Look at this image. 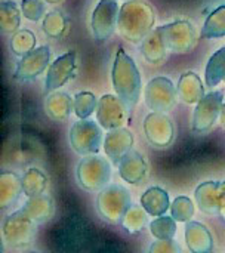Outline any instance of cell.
Wrapping results in <instances>:
<instances>
[{"label":"cell","instance_id":"1","mask_svg":"<svg viewBox=\"0 0 225 253\" xmlns=\"http://www.w3.org/2000/svg\"><path fill=\"white\" fill-rule=\"evenodd\" d=\"M111 83L116 95L132 111L141 98L142 82L135 61L120 47L111 68Z\"/></svg>","mask_w":225,"mask_h":253},{"label":"cell","instance_id":"2","mask_svg":"<svg viewBox=\"0 0 225 253\" xmlns=\"http://www.w3.org/2000/svg\"><path fill=\"white\" fill-rule=\"evenodd\" d=\"M154 21V10L148 3L142 0H131L122 6L117 27L126 40L139 43L151 33Z\"/></svg>","mask_w":225,"mask_h":253},{"label":"cell","instance_id":"3","mask_svg":"<svg viewBox=\"0 0 225 253\" xmlns=\"http://www.w3.org/2000/svg\"><path fill=\"white\" fill-rule=\"evenodd\" d=\"M79 185L90 193L104 190L111 179V163L98 154L85 156L76 170Z\"/></svg>","mask_w":225,"mask_h":253},{"label":"cell","instance_id":"4","mask_svg":"<svg viewBox=\"0 0 225 253\" xmlns=\"http://www.w3.org/2000/svg\"><path fill=\"white\" fill-rule=\"evenodd\" d=\"M132 206V199L128 190L119 184L107 185L98 193L96 211L99 216L110 224H120L126 211Z\"/></svg>","mask_w":225,"mask_h":253},{"label":"cell","instance_id":"5","mask_svg":"<svg viewBox=\"0 0 225 253\" xmlns=\"http://www.w3.org/2000/svg\"><path fill=\"white\" fill-rule=\"evenodd\" d=\"M68 139H70L71 148L77 154L80 156L98 154L101 150V145L104 144L102 127L95 120L79 119L70 127Z\"/></svg>","mask_w":225,"mask_h":253},{"label":"cell","instance_id":"6","mask_svg":"<svg viewBox=\"0 0 225 253\" xmlns=\"http://www.w3.org/2000/svg\"><path fill=\"white\" fill-rule=\"evenodd\" d=\"M3 239L10 248H25L33 243L36 236V222H33L24 211H16L4 218L1 227Z\"/></svg>","mask_w":225,"mask_h":253},{"label":"cell","instance_id":"7","mask_svg":"<svg viewBox=\"0 0 225 253\" xmlns=\"http://www.w3.org/2000/svg\"><path fill=\"white\" fill-rule=\"evenodd\" d=\"M224 104V92L212 90L206 93L194 108L191 129L194 133H208L221 116V108Z\"/></svg>","mask_w":225,"mask_h":253},{"label":"cell","instance_id":"8","mask_svg":"<svg viewBox=\"0 0 225 253\" xmlns=\"http://www.w3.org/2000/svg\"><path fill=\"white\" fill-rule=\"evenodd\" d=\"M178 90L177 86L168 77L151 79L144 89V101L151 111L166 113L177 104Z\"/></svg>","mask_w":225,"mask_h":253},{"label":"cell","instance_id":"9","mask_svg":"<svg viewBox=\"0 0 225 253\" xmlns=\"http://www.w3.org/2000/svg\"><path fill=\"white\" fill-rule=\"evenodd\" d=\"M142 129L147 141L154 148H168L175 139V126L166 113L151 111L147 114L142 123Z\"/></svg>","mask_w":225,"mask_h":253},{"label":"cell","instance_id":"10","mask_svg":"<svg viewBox=\"0 0 225 253\" xmlns=\"http://www.w3.org/2000/svg\"><path fill=\"white\" fill-rule=\"evenodd\" d=\"M128 116L129 110L117 95L105 93L99 98L96 108V122L102 129L111 130L117 127H125V125L128 123Z\"/></svg>","mask_w":225,"mask_h":253},{"label":"cell","instance_id":"11","mask_svg":"<svg viewBox=\"0 0 225 253\" xmlns=\"http://www.w3.org/2000/svg\"><path fill=\"white\" fill-rule=\"evenodd\" d=\"M162 33H163L168 49L175 53L191 52L197 42L196 30L187 21H178V22L163 25Z\"/></svg>","mask_w":225,"mask_h":253},{"label":"cell","instance_id":"12","mask_svg":"<svg viewBox=\"0 0 225 253\" xmlns=\"http://www.w3.org/2000/svg\"><path fill=\"white\" fill-rule=\"evenodd\" d=\"M76 74V52L70 50L56 58L47 68L45 77V92L50 93L61 89Z\"/></svg>","mask_w":225,"mask_h":253},{"label":"cell","instance_id":"13","mask_svg":"<svg viewBox=\"0 0 225 253\" xmlns=\"http://www.w3.org/2000/svg\"><path fill=\"white\" fill-rule=\"evenodd\" d=\"M119 21V6L114 0H101L92 15V30L98 42L111 37Z\"/></svg>","mask_w":225,"mask_h":253},{"label":"cell","instance_id":"14","mask_svg":"<svg viewBox=\"0 0 225 253\" xmlns=\"http://www.w3.org/2000/svg\"><path fill=\"white\" fill-rule=\"evenodd\" d=\"M50 61V49L47 46H40L30 53L24 55L21 61L16 64L13 71V79L18 82H28L40 74L47 68Z\"/></svg>","mask_w":225,"mask_h":253},{"label":"cell","instance_id":"15","mask_svg":"<svg viewBox=\"0 0 225 253\" xmlns=\"http://www.w3.org/2000/svg\"><path fill=\"white\" fill-rule=\"evenodd\" d=\"M134 141V133L128 127H117L108 130L102 144L107 159L113 165L119 166L122 159L132 150Z\"/></svg>","mask_w":225,"mask_h":253},{"label":"cell","instance_id":"16","mask_svg":"<svg viewBox=\"0 0 225 253\" xmlns=\"http://www.w3.org/2000/svg\"><path fill=\"white\" fill-rule=\"evenodd\" d=\"M119 173L125 182L138 185L145 179L148 173V165L139 151L131 150L119 163Z\"/></svg>","mask_w":225,"mask_h":253},{"label":"cell","instance_id":"17","mask_svg":"<svg viewBox=\"0 0 225 253\" xmlns=\"http://www.w3.org/2000/svg\"><path fill=\"white\" fill-rule=\"evenodd\" d=\"M194 199L200 208V211L206 215H218L220 205L223 199L221 182L218 181H208L200 184L196 188Z\"/></svg>","mask_w":225,"mask_h":253},{"label":"cell","instance_id":"18","mask_svg":"<svg viewBox=\"0 0 225 253\" xmlns=\"http://www.w3.org/2000/svg\"><path fill=\"white\" fill-rule=\"evenodd\" d=\"M185 243L191 253H214V239L209 230L196 221L185 224Z\"/></svg>","mask_w":225,"mask_h":253},{"label":"cell","instance_id":"19","mask_svg":"<svg viewBox=\"0 0 225 253\" xmlns=\"http://www.w3.org/2000/svg\"><path fill=\"white\" fill-rule=\"evenodd\" d=\"M45 111L53 122H65L74 111V98L67 92H50L45 99Z\"/></svg>","mask_w":225,"mask_h":253},{"label":"cell","instance_id":"20","mask_svg":"<svg viewBox=\"0 0 225 253\" xmlns=\"http://www.w3.org/2000/svg\"><path fill=\"white\" fill-rule=\"evenodd\" d=\"M177 90H178V98L188 105L197 104L206 95L202 79L193 71H185L181 74L177 84Z\"/></svg>","mask_w":225,"mask_h":253},{"label":"cell","instance_id":"21","mask_svg":"<svg viewBox=\"0 0 225 253\" xmlns=\"http://www.w3.org/2000/svg\"><path fill=\"white\" fill-rule=\"evenodd\" d=\"M168 52V46L162 33V27L151 31L141 43V53L144 55L145 61L151 65H159L165 61Z\"/></svg>","mask_w":225,"mask_h":253},{"label":"cell","instance_id":"22","mask_svg":"<svg viewBox=\"0 0 225 253\" xmlns=\"http://www.w3.org/2000/svg\"><path fill=\"white\" fill-rule=\"evenodd\" d=\"M22 193H24L22 178H19L13 172H1L0 175V209L6 211L10 206H13Z\"/></svg>","mask_w":225,"mask_h":253},{"label":"cell","instance_id":"23","mask_svg":"<svg viewBox=\"0 0 225 253\" xmlns=\"http://www.w3.org/2000/svg\"><path fill=\"white\" fill-rule=\"evenodd\" d=\"M24 213L36 224H42L49 221L53 216V202L49 196L40 194L34 197H28V200L22 206Z\"/></svg>","mask_w":225,"mask_h":253},{"label":"cell","instance_id":"24","mask_svg":"<svg viewBox=\"0 0 225 253\" xmlns=\"http://www.w3.org/2000/svg\"><path fill=\"white\" fill-rule=\"evenodd\" d=\"M141 206L150 216H163L171 209L169 194L160 187H151L141 196Z\"/></svg>","mask_w":225,"mask_h":253},{"label":"cell","instance_id":"25","mask_svg":"<svg viewBox=\"0 0 225 253\" xmlns=\"http://www.w3.org/2000/svg\"><path fill=\"white\" fill-rule=\"evenodd\" d=\"M225 74V46L217 50L208 61L205 70V83L208 87H215L224 80Z\"/></svg>","mask_w":225,"mask_h":253},{"label":"cell","instance_id":"26","mask_svg":"<svg viewBox=\"0 0 225 253\" xmlns=\"http://www.w3.org/2000/svg\"><path fill=\"white\" fill-rule=\"evenodd\" d=\"M47 188V178L46 175L37 169V168H30L24 176H22V190L27 197H34L45 194Z\"/></svg>","mask_w":225,"mask_h":253},{"label":"cell","instance_id":"27","mask_svg":"<svg viewBox=\"0 0 225 253\" xmlns=\"http://www.w3.org/2000/svg\"><path fill=\"white\" fill-rule=\"evenodd\" d=\"M148 224V213L147 211L139 205H132L126 213L122 218L120 225L131 234H136L141 233L144 230V227Z\"/></svg>","mask_w":225,"mask_h":253},{"label":"cell","instance_id":"28","mask_svg":"<svg viewBox=\"0 0 225 253\" xmlns=\"http://www.w3.org/2000/svg\"><path fill=\"white\" fill-rule=\"evenodd\" d=\"M225 36V4L217 7L202 28V39H220Z\"/></svg>","mask_w":225,"mask_h":253},{"label":"cell","instance_id":"29","mask_svg":"<svg viewBox=\"0 0 225 253\" xmlns=\"http://www.w3.org/2000/svg\"><path fill=\"white\" fill-rule=\"evenodd\" d=\"M98 98L92 92H79L74 95V114L79 119H89L98 108Z\"/></svg>","mask_w":225,"mask_h":253},{"label":"cell","instance_id":"30","mask_svg":"<svg viewBox=\"0 0 225 253\" xmlns=\"http://www.w3.org/2000/svg\"><path fill=\"white\" fill-rule=\"evenodd\" d=\"M10 49L13 52V55L16 56H24L27 53H30L31 50L36 49V37L30 30H21L18 33H15L12 36V42H10Z\"/></svg>","mask_w":225,"mask_h":253},{"label":"cell","instance_id":"31","mask_svg":"<svg viewBox=\"0 0 225 253\" xmlns=\"http://www.w3.org/2000/svg\"><path fill=\"white\" fill-rule=\"evenodd\" d=\"M150 231L157 240H172L177 233V221L172 216H159L150 222Z\"/></svg>","mask_w":225,"mask_h":253},{"label":"cell","instance_id":"32","mask_svg":"<svg viewBox=\"0 0 225 253\" xmlns=\"http://www.w3.org/2000/svg\"><path fill=\"white\" fill-rule=\"evenodd\" d=\"M171 216L177 222H185V224L190 222L191 218L194 216V205H193V202L185 196L177 197L171 203Z\"/></svg>","mask_w":225,"mask_h":253},{"label":"cell","instance_id":"33","mask_svg":"<svg viewBox=\"0 0 225 253\" xmlns=\"http://www.w3.org/2000/svg\"><path fill=\"white\" fill-rule=\"evenodd\" d=\"M67 30V19L64 18V15L58 10L49 12L45 16L43 21V31L52 37V39H59L61 36H64Z\"/></svg>","mask_w":225,"mask_h":253},{"label":"cell","instance_id":"34","mask_svg":"<svg viewBox=\"0 0 225 253\" xmlns=\"http://www.w3.org/2000/svg\"><path fill=\"white\" fill-rule=\"evenodd\" d=\"M1 16V28L4 33H15L16 28L19 27V10L16 7V4L13 1H3L1 7H0Z\"/></svg>","mask_w":225,"mask_h":253},{"label":"cell","instance_id":"35","mask_svg":"<svg viewBox=\"0 0 225 253\" xmlns=\"http://www.w3.org/2000/svg\"><path fill=\"white\" fill-rule=\"evenodd\" d=\"M22 13L30 21H39L45 12V6L42 0H22Z\"/></svg>","mask_w":225,"mask_h":253},{"label":"cell","instance_id":"36","mask_svg":"<svg viewBox=\"0 0 225 253\" xmlns=\"http://www.w3.org/2000/svg\"><path fill=\"white\" fill-rule=\"evenodd\" d=\"M148 253H182L181 246L172 240H157L150 246Z\"/></svg>","mask_w":225,"mask_h":253},{"label":"cell","instance_id":"37","mask_svg":"<svg viewBox=\"0 0 225 253\" xmlns=\"http://www.w3.org/2000/svg\"><path fill=\"white\" fill-rule=\"evenodd\" d=\"M225 221V193L223 191V199H221V205H220V213H218Z\"/></svg>","mask_w":225,"mask_h":253},{"label":"cell","instance_id":"38","mask_svg":"<svg viewBox=\"0 0 225 253\" xmlns=\"http://www.w3.org/2000/svg\"><path fill=\"white\" fill-rule=\"evenodd\" d=\"M220 122H221L223 127L225 129V102L223 104V108H221V116H220Z\"/></svg>","mask_w":225,"mask_h":253},{"label":"cell","instance_id":"39","mask_svg":"<svg viewBox=\"0 0 225 253\" xmlns=\"http://www.w3.org/2000/svg\"><path fill=\"white\" fill-rule=\"evenodd\" d=\"M47 3H52V4H55V3H59L61 0H46Z\"/></svg>","mask_w":225,"mask_h":253},{"label":"cell","instance_id":"40","mask_svg":"<svg viewBox=\"0 0 225 253\" xmlns=\"http://www.w3.org/2000/svg\"><path fill=\"white\" fill-rule=\"evenodd\" d=\"M221 190H223V191L225 193V181H223V182H221Z\"/></svg>","mask_w":225,"mask_h":253},{"label":"cell","instance_id":"41","mask_svg":"<svg viewBox=\"0 0 225 253\" xmlns=\"http://www.w3.org/2000/svg\"><path fill=\"white\" fill-rule=\"evenodd\" d=\"M24 253H36V252H24Z\"/></svg>","mask_w":225,"mask_h":253},{"label":"cell","instance_id":"42","mask_svg":"<svg viewBox=\"0 0 225 253\" xmlns=\"http://www.w3.org/2000/svg\"><path fill=\"white\" fill-rule=\"evenodd\" d=\"M224 82H225V74H224Z\"/></svg>","mask_w":225,"mask_h":253}]
</instances>
